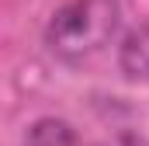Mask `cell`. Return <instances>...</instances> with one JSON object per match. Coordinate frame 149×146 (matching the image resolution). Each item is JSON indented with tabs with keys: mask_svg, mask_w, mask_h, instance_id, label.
I'll return each instance as SVG.
<instances>
[{
	"mask_svg": "<svg viewBox=\"0 0 149 146\" xmlns=\"http://www.w3.org/2000/svg\"><path fill=\"white\" fill-rule=\"evenodd\" d=\"M118 25H121L118 0H70L49 18L45 45L52 56L66 63H80L101 52L114 38Z\"/></svg>",
	"mask_w": 149,
	"mask_h": 146,
	"instance_id": "obj_1",
	"label": "cell"
},
{
	"mask_svg": "<svg viewBox=\"0 0 149 146\" xmlns=\"http://www.w3.org/2000/svg\"><path fill=\"white\" fill-rule=\"evenodd\" d=\"M118 66L128 80H149V21L135 25L118 45Z\"/></svg>",
	"mask_w": 149,
	"mask_h": 146,
	"instance_id": "obj_2",
	"label": "cell"
},
{
	"mask_svg": "<svg viewBox=\"0 0 149 146\" xmlns=\"http://www.w3.org/2000/svg\"><path fill=\"white\" fill-rule=\"evenodd\" d=\"M24 146H80V139H76V132L66 122H59V118H42V122H35V125L28 129Z\"/></svg>",
	"mask_w": 149,
	"mask_h": 146,
	"instance_id": "obj_3",
	"label": "cell"
},
{
	"mask_svg": "<svg viewBox=\"0 0 149 146\" xmlns=\"http://www.w3.org/2000/svg\"><path fill=\"white\" fill-rule=\"evenodd\" d=\"M94 146H149V139L139 132H118L114 139H104V143H94Z\"/></svg>",
	"mask_w": 149,
	"mask_h": 146,
	"instance_id": "obj_4",
	"label": "cell"
}]
</instances>
